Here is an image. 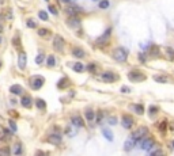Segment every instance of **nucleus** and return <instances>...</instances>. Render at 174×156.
Listing matches in <instances>:
<instances>
[{
    "instance_id": "nucleus-1",
    "label": "nucleus",
    "mask_w": 174,
    "mask_h": 156,
    "mask_svg": "<svg viewBox=\"0 0 174 156\" xmlns=\"http://www.w3.org/2000/svg\"><path fill=\"white\" fill-rule=\"evenodd\" d=\"M113 58L117 63H125L127 58H128V50L125 49V48H117V49L113 52Z\"/></svg>"
},
{
    "instance_id": "nucleus-2",
    "label": "nucleus",
    "mask_w": 174,
    "mask_h": 156,
    "mask_svg": "<svg viewBox=\"0 0 174 156\" xmlns=\"http://www.w3.org/2000/svg\"><path fill=\"white\" fill-rule=\"evenodd\" d=\"M148 135V128H146V126H140V128L136 129V132H133L131 135V137L135 140V141H140L142 138H144L146 136Z\"/></svg>"
},
{
    "instance_id": "nucleus-3",
    "label": "nucleus",
    "mask_w": 174,
    "mask_h": 156,
    "mask_svg": "<svg viewBox=\"0 0 174 156\" xmlns=\"http://www.w3.org/2000/svg\"><path fill=\"white\" fill-rule=\"evenodd\" d=\"M140 149H143V151H150V149L153 148L154 145H155V142H154V140L151 137H144L140 140Z\"/></svg>"
},
{
    "instance_id": "nucleus-4",
    "label": "nucleus",
    "mask_w": 174,
    "mask_h": 156,
    "mask_svg": "<svg viewBox=\"0 0 174 156\" xmlns=\"http://www.w3.org/2000/svg\"><path fill=\"white\" fill-rule=\"evenodd\" d=\"M44 78L42 76H33L32 79H30V87H32L33 90H39L41 87L44 85Z\"/></svg>"
},
{
    "instance_id": "nucleus-5",
    "label": "nucleus",
    "mask_w": 174,
    "mask_h": 156,
    "mask_svg": "<svg viewBox=\"0 0 174 156\" xmlns=\"http://www.w3.org/2000/svg\"><path fill=\"white\" fill-rule=\"evenodd\" d=\"M128 79L131 82H143V80H146V75L137 71H132L128 73Z\"/></svg>"
},
{
    "instance_id": "nucleus-6",
    "label": "nucleus",
    "mask_w": 174,
    "mask_h": 156,
    "mask_svg": "<svg viewBox=\"0 0 174 156\" xmlns=\"http://www.w3.org/2000/svg\"><path fill=\"white\" fill-rule=\"evenodd\" d=\"M64 45H65V41L61 36H54L53 38V48L57 50V52H61L64 49Z\"/></svg>"
},
{
    "instance_id": "nucleus-7",
    "label": "nucleus",
    "mask_w": 174,
    "mask_h": 156,
    "mask_svg": "<svg viewBox=\"0 0 174 156\" xmlns=\"http://www.w3.org/2000/svg\"><path fill=\"white\" fill-rule=\"evenodd\" d=\"M101 80L105 83H113L117 80V75H114L113 72H103L101 73Z\"/></svg>"
},
{
    "instance_id": "nucleus-8",
    "label": "nucleus",
    "mask_w": 174,
    "mask_h": 156,
    "mask_svg": "<svg viewBox=\"0 0 174 156\" xmlns=\"http://www.w3.org/2000/svg\"><path fill=\"white\" fill-rule=\"evenodd\" d=\"M121 124H122V128L124 129H131L133 126V124H135V121H133V118L131 115H122Z\"/></svg>"
},
{
    "instance_id": "nucleus-9",
    "label": "nucleus",
    "mask_w": 174,
    "mask_h": 156,
    "mask_svg": "<svg viewBox=\"0 0 174 156\" xmlns=\"http://www.w3.org/2000/svg\"><path fill=\"white\" fill-rule=\"evenodd\" d=\"M82 8L78 7V6H75V4H71V6H68L67 8H65V12H67L69 16H76L78 14H80L82 12Z\"/></svg>"
},
{
    "instance_id": "nucleus-10",
    "label": "nucleus",
    "mask_w": 174,
    "mask_h": 156,
    "mask_svg": "<svg viewBox=\"0 0 174 156\" xmlns=\"http://www.w3.org/2000/svg\"><path fill=\"white\" fill-rule=\"evenodd\" d=\"M61 140H63V137H61V133H52V135H49V137H48V141L50 142V144H53V145H59V144H61Z\"/></svg>"
},
{
    "instance_id": "nucleus-11",
    "label": "nucleus",
    "mask_w": 174,
    "mask_h": 156,
    "mask_svg": "<svg viewBox=\"0 0 174 156\" xmlns=\"http://www.w3.org/2000/svg\"><path fill=\"white\" fill-rule=\"evenodd\" d=\"M26 61H27V56H26V53L23 52V50H21L19 54H18V65L22 71L26 68Z\"/></svg>"
},
{
    "instance_id": "nucleus-12",
    "label": "nucleus",
    "mask_w": 174,
    "mask_h": 156,
    "mask_svg": "<svg viewBox=\"0 0 174 156\" xmlns=\"http://www.w3.org/2000/svg\"><path fill=\"white\" fill-rule=\"evenodd\" d=\"M67 25L72 28H78V27H80V19L78 16H69L67 19Z\"/></svg>"
},
{
    "instance_id": "nucleus-13",
    "label": "nucleus",
    "mask_w": 174,
    "mask_h": 156,
    "mask_svg": "<svg viewBox=\"0 0 174 156\" xmlns=\"http://www.w3.org/2000/svg\"><path fill=\"white\" fill-rule=\"evenodd\" d=\"M71 124L74 125V126H76V128H83V126H84L83 118L79 117V115H74V117L71 118Z\"/></svg>"
},
{
    "instance_id": "nucleus-14",
    "label": "nucleus",
    "mask_w": 174,
    "mask_h": 156,
    "mask_svg": "<svg viewBox=\"0 0 174 156\" xmlns=\"http://www.w3.org/2000/svg\"><path fill=\"white\" fill-rule=\"evenodd\" d=\"M21 105H22L23 107H26V109H29V107H32V105H33V99H32V96L25 95L23 98H22V100H21Z\"/></svg>"
},
{
    "instance_id": "nucleus-15",
    "label": "nucleus",
    "mask_w": 174,
    "mask_h": 156,
    "mask_svg": "<svg viewBox=\"0 0 174 156\" xmlns=\"http://www.w3.org/2000/svg\"><path fill=\"white\" fill-rule=\"evenodd\" d=\"M84 115H86V118H87V121H89V124L92 125V122L95 121V113H94L91 109H87L86 113H84Z\"/></svg>"
},
{
    "instance_id": "nucleus-16",
    "label": "nucleus",
    "mask_w": 174,
    "mask_h": 156,
    "mask_svg": "<svg viewBox=\"0 0 174 156\" xmlns=\"http://www.w3.org/2000/svg\"><path fill=\"white\" fill-rule=\"evenodd\" d=\"M10 92L12 94V95H21L22 92H23V88L18 84H14V85H11L10 87Z\"/></svg>"
},
{
    "instance_id": "nucleus-17",
    "label": "nucleus",
    "mask_w": 174,
    "mask_h": 156,
    "mask_svg": "<svg viewBox=\"0 0 174 156\" xmlns=\"http://www.w3.org/2000/svg\"><path fill=\"white\" fill-rule=\"evenodd\" d=\"M72 54H74L76 58H83V57L86 56L84 50H83L82 48H74V49H72Z\"/></svg>"
},
{
    "instance_id": "nucleus-18",
    "label": "nucleus",
    "mask_w": 174,
    "mask_h": 156,
    "mask_svg": "<svg viewBox=\"0 0 174 156\" xmlns=\"http://www.w3.org/2000/svg\"><path fill=\"white\" fill-rule=\"evenodd\" d=\"M136 144H137V141H135V140H133L132 137H129V140L124 144V149H125V151H131V149L133 148Z\"/></svg>"
},
{
    "instance_id": "nucleus-19",
    "label": "nucleus",
    "mask_w": 174,
    "mask_h": 156,
    "mask_svg": "<svg viewBox=\"0 0 174 156\" xmlns=\"http://www.w3.org/2000/svg\"><path fill=\"white\" fill-rule=\"evenodd\" d=\"M110 33H112V30L110 28H107L106 30V33L103 34V36H101L100 38L97 39V43H102V42H106L107 39H109V36H110Z\"/></svg>"
},
{
    "instance_id": "nucleus-20",
    "label": "nucleus",
    "mask_w": 174,
    "mask_h": 156,
    "mask_svg": "<svg viewBox=\"0 0 174 156\" xmlns=\"http://www.w3.org/2000/svg\"><path fill=\"white\" fill-rule=\"evenodd\" d=\"M72 69H74L75 72H78V73H80V72H83L86 69V67L82 64V63H75L74 65H72Z\"/></svg>"
},
{
    "instance_id": "nucleus-21",
    "label": "nucleus",
    "mask_w": 174,
    "mask_h": 156,
    "mask_svg": "<svg viewBox=\"0 0 174 156\" xmlns=\"http://www.w3.org/2000/svg\"><path fill=\"white\" fill-rule=\"evenodd\" d=\"M131 110H133L137 114H143L144 113V107H143V105H131Z\"/></svg>"
},
{
    "instance_id": "nucleus-22",
    "label": "nucleus",
    "mask_w": 174,
    "mask_h": 156,
    "mask_svg": "<svg viewBox=\"0 0 174 156\" xmlns=\"http://www.w3.org/2000/svg\"><path fill=\"white\" fill-rule=\"evenodd\" d=\"M154 80L156 83H167L169 82V78L167 76H162V75H155L154 76Z\"/></svg>"
},
{
    "instance_id": "nucleus-23",
    "label": "nucleus",
    "mask_w": 174,
    "mask_h": 156,
    "mask_svg": "<svg viewBox=\"0 0 174 156\" xmlns=\"http://www.w3.org/2000/svg\"><path fill=\"white\" fill-rule=\"evenodd\" d=\"M46 64H48V67H54V65H56V57H54L53 54L48 56L46 57Z\"/></svg>"
},
{
    "instance_id": "nucleus-24",
    "label": "nucleus",
    "mask_w": 174,
    "mask_h": 156,
    "mask_svg": "<svg viewBox=\"0 0 174 156\" xmlns=\"http://www.w3.org/2000/svg\"><path fill=\"white\" fill-rule=\"evenodd\" d=\"M68 84H69V80H68L67 78H63V79H60V82L57 83V87L63 90V88H65Z\"/></svg>"
},
{
    "instance_id": "nucleus-25",
    "label": "nucleus",
    "mask_w": 174,
    "mask_h": 156,
    "mask_svg": "<svg viewBox=\"0 0 174 156\" xmlns=\"http://www.w3.org/2000/svg\"><path fill=\"white\" fill-rule=\"evenodd\" d=\"M36 106H37V109H39V110H45L46 103L44 99H36Z\"/></svg>"
},
{
    "instance_id": "nucleus-26",
    "label": "nucleus",
    "mask_w": 174,
    "mask_h": 156,
    "mask_svg": "<svg viewBox=\"0 0 174 156\" xmlns=\"http://www.w3.org/2000/svg\"><path fill=\"white\" fill-rule=\"evenodd\" d=\"M37 33H38L39 37H44V38L50 36V30H48V28H38V31Z\"/></svg>"
},
{
    "instance_id": "nucleus-27",
    "label": "nucleus",
    "mask_w": 174,
    "mask_h": 156,
    "mask_svg": "<svg viewBox=\"0 0 174 156\" xmlns=\"http://www.w3.org/2000/svg\"><path fill=\"white\" fill-rule=\"evenodd\" d=\"M22 145L21 144H15L14 148H12V151H11V153H14V155H22Z\"/></svg>"
},
{
    "instance_id": "nucleus-28",
    "label": "nucleus",
    "mask_w": 174,
    "mask_h": 156,
    "mask_svg": "<svg viewBox=\"0 0 174 156\" xmlns=\"http://www.w3.org/2000/svg\"><path fill=\"white\" fill-rule=\"evenodd\" d=\"M166 56L170 61H174V49L173 48H166Z\"/></svg>"
},
{
    "instance_id": "nucleus-29",
    "label": "nucleus",
    "mask_w": 174,
    "mask_h": 156,
    "mask_svg": "<svg viewBox=\"0 0 174 156\" xmlns=\"http://www.w3.org/2000/svg\"><path fill=\"white\" fill-rule=\"evenodd\" d=\"M150 56L151 57L159 56V49H158V46H151V49H150Z\"/></svg>"
},
{
    "instance_id": "nucleus-30",
    "label": "nucleus",
    "mask_w": 174,
    "mask_h": 156,
    "mask_svg": "<svg viewBox=\"0 0 174 156\" xmlns=\"http://www.w3.org/2000/svg\"><path fill=\"white\" fill-rule=\"evenodd\" d=\"M102 133H103V136L109 140V141H113V136H112V132H110L109 129H103Z\"/></svg>"
},
{
    "instance_id": "nucleus-31",
    "label": "nucleus",
    "mask_w": 174,
    "mask_h": 156,
    "mask_svg": "<svg viewBox=\"0 0 174 156\" xmlns=\"http://www.w3.org/2000/svg\"><path fill=\"white\" fill-rule=\"evenodd\" d=\"M44 58H45V54L42 53V52H41V53H38V56L36 57V63L37 64H42V61H44Z\"/></svg>"
},
{
    "instance_id": "nucleus-32",
    "label": "nucleus",
    "mask_w": 174,
    "mask_h": 156,
    "mask_svg": "<svg viewBox=\"0 0 174 156\" xmlns=\"http://www.w3.org/2000/svg\"><path fill=\"white\" fill-rule=\"evenodd\" d=\"M110 6V3H109V0H102V1H101L100 3V8H107Z\"/></svg>"
},
{
    "instance_id": "nucleus-33",
    "label": "nucleus",
    "mask_w": 174,
    "mask_h": 156,
    "mask_svg": "<svg viewBox=\"0 0 174 156\" xmlns=\"http://www.w3.org/2000/svg\"><path fill=\"white\" fill-rule=\"evenodd\" d=\"M38 16L41 19H42V21H48V18H49V16H48V14H46L45 11H39L38 12Z\"/></svg>"
},
{
    "instance_id": "nucleus-34",
    "label": "nucleus",
    "mask_w": 174,
    "mask_h": 156,
    "mask_svg": "<svg viewBox=\"0 0 174 156\" xmlns=\"http://www.w3.org/2000/svg\"><path fill=\"white\" fill-rule=\"evenodd\" d=\"M102 115H103L102 111H98V113H97V118H95L97 124H101V122H102Z\"/></svg>"
},
{
    "instance_id": "nucleus-35",
    "label": "nucleus",
    "mask_w": 174,
    "mask_h": 156,
    "mask_svg": "<svg viewBox=\"0 0 174 156\" xmlns=\"http://www.w3.org/2000/svg\"><path fill=\"white\" fill-rule=\"evenodd\" d=\"M107 122H109V125L113 126V125L117 124V118H116V117H109V118H107Z\"/></svg>"
},
{
    "instance_id": "nucleus-36",
    "label": "nucleus",
    "mask_w": 174,
    "mask_h": 156,
    "mask_svg": "<svg viewBox=\"0 0 174 156\" xmlns=\"http://www.w3.org/2000/svg\"><path fill=\"white\" fill-rule=\"evenodd\" d=\"M27 26H29L30 28H34L37 25H36V22L33 21V19H27Z\"/></svg>"
},
{
    "instance_id": "nucleus-37",
    "label": "nucleus",
    "mask_w": 174,
    "mask_h": 156,
    "mask_svg": "<svg viewBox=\"0 0 174 156\" xmlns=\"http://www.w3.org/2000/svg\"><path fill=\"white\" fill-rule=\"evenodd\" d=\"M6 136H7V133H6V129H4V128H0V140L6 138Z\"/></svg>"
},
{
    "instance_id": "nucleus-38",
    "label": "nucleus",
    "mask_w": 174,
    "mask_h": 156,
    "mask_svg": "<svg viewBox=\"0 0 174 156\" xmlns=\"http://www.w3.org/2000/svg\"><path fill=\"white\" fill-rule=\"evenodd\" d=\"M95 68H97V65H95V64H89V65H87V71H90V72H95Z\"/></svg>"
},
{
    "instance_id": "nucleus-39",
    "label": "nucleus",
    "mask_w": 174,
    "mask_h": 156,
    "mask_svg": "<svg viewBox=\"0 0 174 156\" xmlns=\"http://www.w3.org/2000/svg\"><path fill=\"white\" fill-rule=\"evenodd\" d=\"M10 128H11V130L12 132H16V125H15V122L12 120L10 121Z\"/></svg>"
},
{
    "instance_id": "nucleus-40",
    "label": "nucleus",
    "mask_w": 174,
    "mask_h": 156,
    "mask_svg": "<svg viewBox=\"0 0 174 156\" xmlns=\"http://www.w3.org/2000/svg\"><path fill=\"white\" fill-rule=\"evenodd\" d=\"M156 111H158V107H155V106H151V107H150V114H151V115L156 114Z\"/></svg>"
},
{
    "instance_id": "nucleus-41",
    "label": "nucleus",
    "mask_w": 174,
    "mask_h": 156,
    "mask_svg": "<svg viewBox=\"0 0 174 156\" xmlns=\"http://www.w3.org/2000/svg\"><path fill=\"white\" fill-rule=\"evenodd\" d=\"M121 92L128 94V92H131V88H129V87H127V85H124V87H121Z\"/></svg>"
},
{
    "instance_id": "nucleus-42",
    "label": "nucleus",
    "mask_w": 174,
    "mask_h": 156,
    "mask_svg": "<svg viewBox=\"0 0 174 156\" xmlns=\"http://www.w3.org/2000/svg\"><path fill=\"white\" fill-rule=\"evenodd\" d=\"M65 133H67L68 136H74V135H75V133H74V130L71 129V126H68V128L65 129Z\"/></svg>"
},
{
    "instance_id": "nucleus-43",
    "label": "nucleus",
    "mask_w": 174,
    "mask_h": 156,
    "mask_svg": "<svg viewBox=\"0 0 174 156\" xmlns=\"http://www.w3.org/2000/svg\"><path fill=\"white\" fill-rule=\"evenodd\" d=\"M4 153H6V155H7V153H11V151L8 148H3V149H0V155H4Z\"/></svg>"
},
{
    "instance_id": "nucleus-44",
    "label": "nucleus",
    "mask_w": 174,
    "mask_h": 156,
    "mask_svg": "<svg viewBox=\"0 0 174 156\" xmlns=\"http://www.w3.org/2000/svg\"><path fill=\"white\" fill-rule=\"evenodd\" d=\"M150 153H151V155H162L163 152H162L160 149H155V151H151Z\"/></svg>"
},
{
    "instance_id": "nucleus-45",
    "label": "nucleus",
    "mask_w": 174,
    "mask_h": 156,
    "mask_svg": "<svg viewBox=\"0 0 174 156\" xmlns=\"http://www.w3.org/2000/svg\"><path fill=\"white\" fill-rule=\"evenodd\" d=\"M49 11H50V12H52L53 15H57V10L53 7V6H49Z\"/></svg>"
},
{
    "instance_id": "nucleus-46",
    "label": "nucleus",
    "mask_w": 174,
    "mask_h": 156,
    "mask_svg": "<svg viewBox=\"0 0 174 156\" xmlns=\"http://www.w3.org/2000/svg\"><path fill=\"white\" fill-rule=\"evenodd\" d=\"M166 126H167V122L165 121V122H162V124L159 125V129H160V130H165V129H166Z\"/></svg>"
},
{
    "instance_id": "nucleus-47",
    "label": "nucleus",
    "mask_w": 174,
    "mask_h": 156,
    "mask_svg": "<svg viewBox=\"0 0 174 156\" xmlns=\"http://www.w3.org/2000/svg\"><path fill=\"white\" fill-rule=\"evenodd\" d=\"M139 57H140V61H142V63H146V56H144L143 53H140V56Z\"/></svg>"
},
{
    "instance_id": "nucleus-48",
    "label": "nucleus",
    "mask_w": 174,
    "mask_h": 156,
    "mask_svg": "<svg viewBox=\"0 0 174 156\" xmlns=\"http://www.w3.org/2000/svg\"><path fill=\"white\" fill-rule=\"evenodd\" d=\"M61 3H64V4H71V1L72 0H60Z\"/></svg>"
},
{
    "instance_id": "nucleus-49",
    "label": "nucleus",
    "mask_w": 174,
    "mask_h": 156,
    "mask_svg": "<svg viewBox=\"0 0 174 156\" xmlns=\"http://www.w3.org/2000/svg\"><path fill=\"white\" fill-rule=\"evenodd\" d=\"M171 147H173V148H174V141H171Z\"/></svg>"
},
{
    "instance_id": "nucleus-50",
    "label": "nucleus",
    "mask_w": 174,
    "mask_h": 156,
    "mask_svg": "<svg viewBox=\"0 0 174 156\" xmlns=\"http://www.w3.org/2000/svg\"><path fill=\"white\" fill-rule=\"evenodd\" d=\"M46 1H48V0H46Z\"/></svg>"
}]
</instances>
